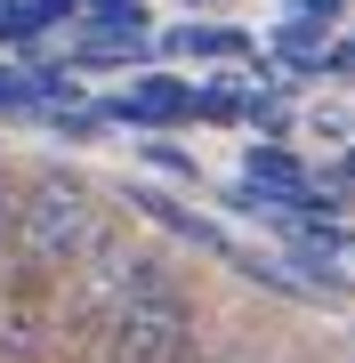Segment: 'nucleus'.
<instances>
[{
    "label": "nucleus",
    "mask_w": 355,
    "mask_h": 363,
    "mask_svg": "<svg viewBox=\"0 0 355 363\" xmlns=\"http://www.w3.org/2000/svg\"><path fill=\"white\" fill-rule=\"evenodd\" d=\"M145 57H154V40H145V33H89V40L65 57V73H89V65H145Z\"/></svg>",
    "instance_id": "6e6552de"
},
{
    "label": "nucleus",
    "mask_w": 355,
    "mask_h": 363,
    "mask_svg": "<svg viewBox=\"0 0 355 363\" xmlns=\"http://www.w3.org/2000/svg\"><path fill=\"white\" fill-rule=\"evenodd\" d=\"M331 178H339V186H355V145H347V162H339V169H331Z\"/></svg>",
    "instance_id": "2eb2a0df"
},
{
    "label": "nucleus",
    "mask_w": 355,
    "mask_h": 363,
    "mask_svg": "<svg viewBox=\"0 0 355 363\" xmlns=\"http://www.w3.org/2000/svg\"><path fill=\"white\" fill-rule=\"evenodd\" d=\"M339 250H347V259H355V234H347V226H339Z\"/></svg>",
    "instance_id": "dca6fc26"
},
{
    "label": "nucleus",
    "mask_w": 355,
    "mask_h": 363,
    "mask_svg": "<svg viewBox=\"0 0 355 363\" xmlns=\"http://www.w3.org/2000/svg\"><path fill=\"white\" fill-rule=\"evenodd\" d=\"M154 274H162V259L137 242V234H97V242L65 267V307H57V331H65V323H89V331H97L121 298H130L137 283H154Z\"/></svg>",
    "instance_id": "7ed1b4c3"
},
{
    "label": "nucleus",
    "mask_w": 355,
    "mask_h": 363,
    "mask_svg": "<svg viewBox=\"0 0 355 363\" xmlns=\"http://www.w3.org/2000/svg\"><path fill=\"white\" fill-rule=\"evenodd\" d=\"M259 49V40L250 33H235V25H194V16H186V25H170L154 40V57H194V65H218V57H250Z\"/></svg>",
    "instance_id": "0eeeda50"
},
{
    "label": "nucleus",
    "mask_w": 355,
    "mask_h": 363,
    "mask_svg": "<svg viewBox=\"0 0 355 363\" xmlns=\"http://www.w3.org/2000/svg\"><path fill=\"white\" fill-rule=\"evenodd\" d=\"M121 202L137 210L145 226H162V234H178V242H194V250H226V234L210 226V218H194L178 194H162V186H121Z\"/></svg>",
    "instance_id": "423d86ee"
},
{
    "label": "nucleus",
    "mask_w": 355,
    "mask_h": 363,
    "mask_svg": "<svg viewBox=\"0 0 355 363\" xmlns=\"http://www.w3.org/2000/svg\"><path fill=\"white\" fill-rule=\"evenodd\" d=\"M0 113H40V89L25 65H0Z\"/></svg>",
    "instance_id": "9b49d317"
},
{
    "label": "nucleus",
    "mask_w": 355,
    "mask_h": 363,
    "mask_svg": "<svg viewBox=\"0 0 355 363\" xmlns=\"http://www.w3.org/2000/svg\"><path fill=\"white\" fill-rule=\"evenodd\" d=\"M89 113H97V121H121V130H178V121H194V81H178V73H137L130 89L97 97Z\"/></svg>",
    "instance_id": "39448f33"
},
{
    "label": "nucleus",
    "mask_w": 355,
    "mask_h": 363,
    "mask_svg": "<svg viewBox=\"0 0 355 363\" xmlns=\"http://www.w3.org/2000/svg\"><path fill=\"white\" fill-rule=\"evenodd\" d=\"M186 347H194V298L170 283V267L97 323V363H186Z\"/></svg>",
    "instance_id": "f03ea898"
},
{
    "label": "nucleus",
    "mask_w": 355,
    "mask_h": 363,
    "mask_svg": "<svg viewBox=\"0 0 355 363\" xmlns=\"http://www.w3.org/2000/svg\"><path fill=\"white\" fill-rule=\"evenodd\" d=\"M106 234V202L73 178V169H40L16 186V226H9V259L33 274H65L81 250Z\"/></svg>",
    "instance_id": "f257e3e1"
},
{
    "label": "nucleus",
    "mask_w": 355,
    "mask_h": 363,
    "mask_svg": "<svg viewBox=\"0 0 355 363\" xmlns=\"http://www.w3.org/2000/svg\"><path fill=\"white\" fill-rule=\"evenodd\" d=\"M275 49H283L291 73H323V25H307V16H291V25L275 33Z\"/></svg>",
    "instance_id": "1a4fd4ad"
},
{
    "label": "nucleus",
    "mask_w": 355,
    "mask_h": 363,
    "mask_svg": "<svg viewBox=\"0 0 355 363\" xmlns=\"http://www.w3.org/2000/svg\"><path fill=\"white\" fill-rule=\"evenodd\" d=\"M145 162H154V169H162V178H202V169H194V162H186V154H178V145H170V138H154V145H145Z\"/></svg>",
    "instance_id": "f8f14e48"
},
{
    "label": "nucleus",
    "mask_w": 355,
    "mask_h": 363,
    "mask_svg": "<svg viewBox=\"0 0 355 363\" xmlns=\"http://www.w3.org/2000/svg\"><path fill=\"white\" fill-rule=\"evenodd\" d=\"M242 97H250V89L210 81V89H194V121H242Z\"/></svg>",
    "instance_id": "9d476101"
},
{
    "label": "nucleus",
    "mask_w": 355,
    "mask_h": 363,
    "mask_svg": "<svg viewBox=\"0 0 355 363\" xmlns=\"http://www.w3.org/2000/svg\"><path fill=\"white\" fill-rule=\"evenodd\" d=\"M40 283L49 274L9 259V283H0V363H40L57 347V307L40 298Z\"/></svg>",
    "instance_id": "20e7f679"
},
{
    "label": "nucleus",
    "mask_w": 355,
    "mask_h": 363,
    "mask_svg": "<svg viewBox=\"0 0 355 363\" xmlns=\"http://www.w3.org/2000/svg\"><path fill=\"white\" fill-rule=\"evenodd\" d=\"M9 226H16V169H0V259H9Z\"/></svg>",
    "instance_id": "ddd939ff"
},
{
    "label": "nucleus",
    "mask_w": 355,
    "mask_h": 363,
    "mask_svg": "<svg viewBox=\"0 0 355 363\" xmlns=\"http://www.w3.org/2000/svg\"><path fill=\"white\" fill-rule=\"evenodd\" d=\"M299 16L307 25H331V16H347V0H299Z\"/></svg>",
    "instance_id": "4468645a"
}]
</instances>
